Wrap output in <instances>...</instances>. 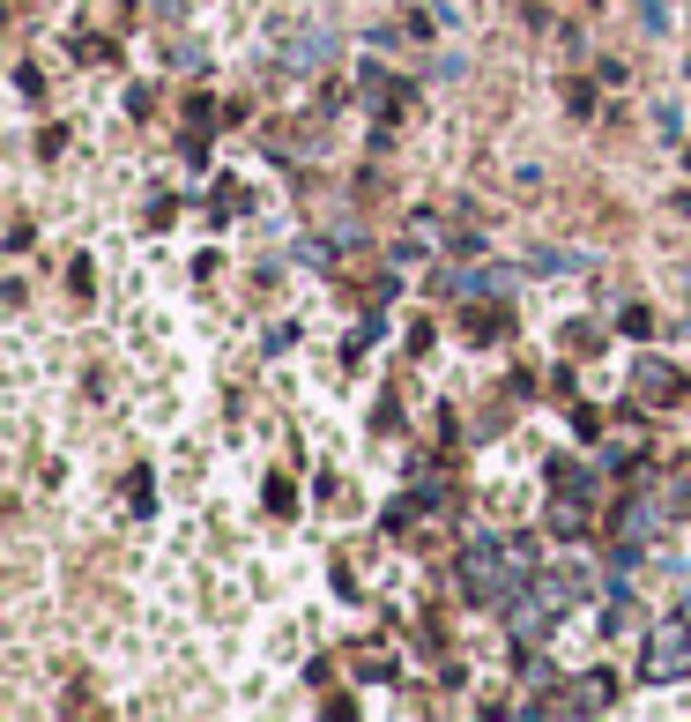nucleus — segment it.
<instances>
[{"mask_svg": "<svg viewBox=\"0 0 691 722\" xmlns=\"http://www.w3.org/2000/svg\"><path fill=\"white\" fill-rule=\"evenodd\" d=\"M684 671H691V634L684 626H654L647 655H640V678L647 685H677Z\"/></svg>", "mask_w": 691, "mask_h": 722, "instance_id": "nucleus-1", "label": "nucleus"}, {"mask_svg": "<svg viewBox=\"0 0 691 722\" xmlns=\"http://www.w3.org/2000/svg\"><path fill=\"white\" fill-rule=\"evenodd\" d=\"M632 395H640L647 410H677V402H684V373H677L669 358H647V365L632 373Z\"/></svg>", "mask_w": 691, "mask_h": 722, "instance_id": "nucleus-2", "label": "nucleus"}, {"mask_svg": "<svg viewBox=\"0 0 691 722\" xmlns=\"http://www.w3.org/2000/svg\"><path fill=\"white\" fill-rule=\"evenodd\" d=\"M461 336H469V342H498V336H506V305H484V313L469 305V321H461Z\"/></svg>", "mask_w": 691, "mask_h": 722, "instance_id": "nucleus-3", "label": "nucleus"}, {"mask_svg": "<svg viewBox=\"0 0 691 722\" xmlns=\"http://www.w3.org/2000/svg\"><path fill=\"white\" fill-rule=\"evenodd\" d=\"M610 671H587V678H580V693H572V700H566V708H610Z\"/></svg>", "mask_w": 691, "mask_h": 722, "instance_id": "nucleus-4", "label": "nucleus"}, {"mask_svg": "<svg viewBox=\"0 0 691 722\" xmlns=\"http://www.w3.org/2000/svg\"><path fill=\"white\" fill-rule=\"evenodd\" d=\"M529 268H535V276H572V268H580V254H566V246H543Z\"/></svg>", "mask_w": 691, "mask_h": 722, "instance_id": "nucleus-5", "label": "nucleus"}, {"mask_svg": "<svg viewBox=\"0 0 691 722\" xmlns=\"http://www.w3.org/2000/svg\"><path fill=\"white\" fill-rule=\"evenodd\" d=\"M268 514H298V484H290V477H268Z\"/></svg>", "mask_w": 691, "mask_h": 722, "instance_id": "nucleus-6", "label": "nucleus"}, {"mask_svg": "<svg viewBox=\"0 0 691 722\" xmlns=\"http://www.w3.org/2000/svg\"><path fill=\"white\" fill-rule=\"evenodd\" d=\"M126 500H134L126 514H149V500H157V484H149V469H126Z\"/></svg>", "mask_w": 691, "mask_h": 722, "instance_id": "nucleus-7", "label": "nucleus"}, {"mask_svg": "<svg viewBox=\"0 0 691 722\" xmlns=\"http://www.w3.org/2000/svg\"><path fill=\"white\" fill-rule=\"evenodd\" d=\"M625 336H640V342L654 336V313H647V305H625Z\"/></svg>", "mask_w": 691, "mask_h": 722, "instance_id": "nucleus-8", "label": "nucleus"}]
</instances>
